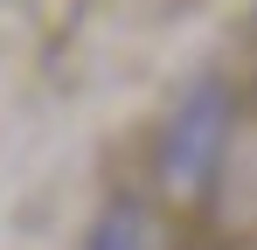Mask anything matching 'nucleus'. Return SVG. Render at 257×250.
<instances>
[{"instance_id":"f03ea898","label":"nucleus","mask_w":257,"mask_h":250,"mask_svg":"<svg viewBox=\"0 0 257 250\" xmlns=\"http://www.w3.org/2000/svg\"><path fill=\"white\" fill-rule=\"evenodd\" d=\"M84 250H153V208L139 202V195H118V202L90 222Z\"/></svg>"},{"instance_id":"f257e3e1","label":"nucleus","mask_w":257,"mask_h":250,"mask_svg":"<svg viewBox=\"0 0 257 250\" xmlns=\"http://www.w3.org/2000/svg\"><path fill=\"white\" fill-rule=\"evenodd\" d=\"M229 132H236V97L222 77H195L174 111L160 118V139H153V167H160V188L195 202L209 195L215 174H222V153H229Z\"/></svg>"}]
</instances>
